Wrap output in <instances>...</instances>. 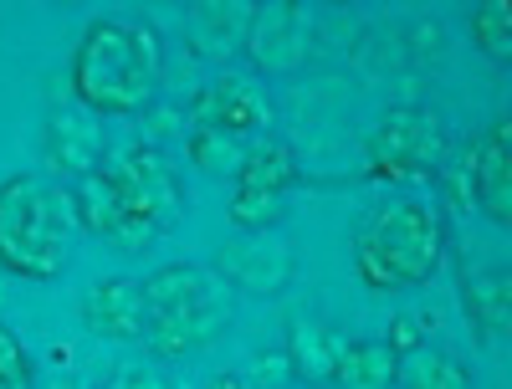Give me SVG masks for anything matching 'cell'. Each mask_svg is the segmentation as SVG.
Segmentation results:
<instances>
[{
    "mask_svg": "<svg viewBox=\"0 0 512 389\" xmlns=\"http://www.w3.org/2000/svg\"><path fill=\"white\" fill-rule=\"evenodd\" d=\"M180 205H185V185L175 175V164L149 144H134L123 154H108L82 180L77 221L108 251L139 256L159 236H169V226L180 221Z\"/></svg>",
    "mask_w": 512,
    "mask_h": 389,
    "instance_id": "6da1fadb",
    "label": "cell"
},
{
    "mask_svg": "<svg viewBox=\"0 0 512 389\" xmlns=\"http://www.w3.org/2000/svg\"><path fill=\"white\" fill-rule=\"evenodd\" d=\"M164 47L139 16H98L72 52V93L93 118H134L159 98Z\"/></svg>",
    "mask_w": 512,
    "mask_h": 389,
    "instance_id": "7a4b0ae2",
    "label": "cell"
},
{
    "mask_svg": "<svg viewBox=\"0 0 512 389\" xmlns=\"http://www.w3.org/2000/svg\"><path fill=\"white\" fill-rule=\"evenodd\" d=\"M446 215L415 195L374 205L354 231V267L374 292L425 287L446 267Z\"/></svg>",
    "mask_w": 512,
    "mask_h": 389,
    "instance_id": "3957f363",
    "label": "cell"
},
{
    "mask_svg": "<svg viewBox=\"0 0 512 389\" xmlns=\"http://www.w3.org/2000/svg\"><path fill=\"white\" fill-rule=\"evenodd\" d=\"M231 328V292L216 272L175 262L144 282V338L154 359H190Z\"/></svg>",
    "mask_w": 512,
    "mask_h": 389,
    "instance_id": "277c9868",
    "label": "cell"
},
{
    "mask_svg": "<svg viewBox=\"0 0 512 389\" xmlns=\"http://www.w3.org/2000/svg\"><path fill=\"white\" fill-rule=\"evenodd\" d=\"M72 215L36 175L0 180V272L21 282H52L67 267Z\"/></svg>",
    "mask_w": 512,
    "mask_h": 389,
    "instance_id": "5b68a950",
    "label": "cell"
},
{
    "mask_svg": "<svg viewBox=\"0 0 512 389\" xmlns=\"http://www.w3.org/2000/svg\"><path fill=\"white\" fill-rule=\"evenodd\" d=\"M451 159V134L431 108H390L364 134V169L384 185L431 180Z\"/></svg>",
    "mask_w": 512,
    "mask_h": 389,
    "instance_id": "8992f818",
    "label": "cell"
},
{
    "mask_svg": "<svg viewBox=\"0 0 512 389\" xmlns=\"http://www.w3.org/2000/svg\"><path fill=\"white\" fill-rule=\"evenodd\" d=\"M292 267L297 256L282 236L262 231V236H231L216 246V256H210V272H216L226 287H241L251 297H277L292 287Z\"/></svg>",
    "mask_w": 512,
    "mask_h": 389,
    "instance_id": "52a82bcc",
    "label": "cell"
},
{
    "mask_svg": "<svg viewBox=\"0 0 512 389\" xmlns=\"http://www.w3.org/2000/svg\"><path fill=\"white\" fill-rule=\"evenodd\" d=\"M241 57L262 77L297 72L308 62V11L292 6V0H267V6H256Z\"/></svg>",
    "mask_w": 512,
    "mask_h": 389,
    "instance_id": "ba28073f",
    "label": "cell"
},
{
    "mask_svg": "<svg viewBox=\"0 0 512 389\" xmlns=\"http://www.w3.org/2000/svg\"><path fill=\"white\" fill-rule=\"evenodd\" d=\"M267 118H272L267 93L256 88L251 77H241V72L210 77L205 88L195 93V128H210V134L246 139V134H256V128H267Z\"/></svg>",
    "mask_w": 512,
    "mask_h": 389,
    "instance_id": "9c48e42d",
    "label": "cell"
},
{
    "mask_svg": "<svg viewBox=\"0 0 512 389\" xmlns=\"http://www.w3.org/2000/svg\"><path fill=\"white\" fill-rule=\"evenodd\" d=\"M41 154L57 175L67 180H88L93 169L108 159V139L93 113L82 108H52L47 113V128H41Z\"/></svg>",
    "mask_w": 512,
    "mask_h": 389,
    "instance_id": "30bf717a",
    "label": "cell"
},
{
    "mask_svg": "<svg viewBox=\"0 0 512 389\" xmlns=\"http://www.w3.org/2000/svg\"><path fill=\"white\" fill-rule=\"evenodd\" d=\"M82 328L103 343H134L144 338V282L134 277H103L82 292Z\"/></svg>",
    "mask_w": 512,
    "mask_h": 389,
    "instance_id": "8fae6325",
    "label": "cell"
},
{
    "mask_svg": "<svg viewBox=\"0 0 512 389\" xmlns=\"http://www.w3.org/2000/svg\"><path fill=\"white\" fill-rule=\"evenodd\" d=\"M472 200L492 215V226H512V118L502 113L472 149Z\"/></svg>",
    "mask_w": 512,
    "mask_h": 389,
    "instance_id": "7c38bea8",
    "label": "cell"
},
{
    "mask_svg": "<svg viewBox=\"0 0 512 389\" xmlns=\"http://www.w3.org/2000/svg\"><path fill=\"white\" fill-rule=\"evenodd\" d=\"M461 313L477 343H502L512 328V277L507 267H482L461 277Z\"/></svg>",
    "mask_w": 512,
    "mask_h": 389,
    "instance_id": "4fadbf2b",
    "label": "cell"
},
{
    "mask_svg": "<svg viewBox=\"0 0 512 389\" xmlns=\"http://www.w3.org/2000/svg\"><path fill=\"white\" fill-rule=\"evenodd\" d=\"M251 16H256L251 0H205V6L190 11V47L200 57H210V62L241 57Z\"/></svg>",
    "mask_w": 512,
    "mask_h": 389,
    "instance_id": "5bb4252c",
    "label": "cell"
},
{
    "mask_svg": "<svg viewBox=\"0 0 512 389\" xmlns=\"http://www.w3.org/2000/svg\"><path fill=\"white\" fill-rule=\"evenodd\" d=\"M292 185H297V159L282 139L251 144L236 164V200H287Z\"/></svg>",
    "mask_w": 512,
    "mask_h": 389,
    "instance_id": "9a60e30c",
    "label": "cell"
},
{
    "mask_svg": "<svg viewBox=\"0 0 512 389\" xmlns=\"http://www.w3.org/2000/svg\"><path fill=\"white\" fill-rule=\"evenodd\" d=\"M333 384L338 389H395L400 384V354L384 338H354L338 349Z\"/></svg>",
    "mask_w": 512,
    "mask_h": 389,
    "instance_id": "2e32d148",
    "label": "cell"
},
{
    "mask_svg": "<svg viewBox=\"0 0 512 389\" xmlns=\"http://www.w3.org/2000/svg\"><path fill=\"white\" fill-rule=\"evenodd\" d=\"M400 389H472V369L436 343H420L400 359Z\"/></svg>",
    "mask_w": 512,
    "mask_h": 389,
    "instance_id": "e0dca14e",
    "label": "cell"
},
{
    "mask_svg": "<svg viewBox=\"0 0 512 389\" xmlns=\"http://www.w3.org/2000/svg\"><path fill=\"white\" fill-rule=\"evenodd\" d=\"M338 343L328 328L318 323H292L287 333V364L297 369V379H308V384H328L333 379V364H338Z\"/></svg>",
    "mask_w": 512,
    "mask_h": 389,
    "instance_id": "ac0fdd59",
    "label": "cell"
},
{
    "mask_svg": "<svg viewBox=\"0 0 512 389\" xmlns=\"http://www.w3.org/2000/svg\"><path fill=\"white\" fill-rule=\"evenodd\" d=\"M472 41H477V52L497 67L512 57V11H507V0H482V6H472Z\"/></svg>",
    "mask_w": 512,
    "mask_h": 389,
    "instance_id": "d6986e66",
    "label": "cell"
},
{
    "mask_svg": "<svg viewBox=\"0 0 512 389\" xmlns=\"http://www.w3.org/2000/svg\"><path fill=\"white\" fill-rule=\"evenodd\" d=\"M400 62L405 67H436L441 62V52H446V36H441V26L436 21H410L405 31H400Z\"/></svg>",
    "mask_w": 512,
    "mask_h": 389,
    "instance_id": "ffe728a7",
    "label": "cell"
},
{
    "mask_svg": "<svg viewBox=\"0 0 512 389\" xmlns=\"http://www.w3.org/2000/svg\"><path fill=\"white\" fill-rule=\"evenodd\" d=\"M190 159L205 169V175H226V169L241 164V154L231 149V139L226 134H210V128H195V134H190Z\"/></svg>",
    "mask_w": 512,
    "mask_h": 389,
    "instance_id": "44dd1931",
    "label": "cell"
},
{
    "mask_svg": "<svg viewBox=\"0 0 512 389\" xmlns=\"http://www.w3.org/2000/svg\"><path fill=\"white\" fill-rule=\"evenodd\" d=\"M31 384H36L31 354L21 349V338L11 328H0V389H31Z\"/></svg>",
    "mask_w": 512,
    "mask_h": 389,
    "instance_id": "7402d4cb",
    "label": "cell"
},
{
    "mask_svg": "<svg viewBox=\"0 0 512 389\" xmlns=\"http://www.w3.org/2000/svg\"><path fill=\"white\" fill-rule=\"evenodd\" d=\"M118 389H175V384H169L154 364H139V369H123L118 374Z\"/></svg>",
    "mask_w": 512,
    "mask_h": 389,
    "instance_id": "603a6c76",
    "label": "cell"
},
{
    "mask_svg": "<svg viewBox=\"0 0 512 389\" xmlns=\"http://www.w3.org/2000/svg\"><path fill=\"white\" fill-rule=\"evenodd\" d=\"M205 389H251V384H246V374H216Z\"/></svg>",
    "mask_w": 512,
    "mask_h": 389,
    "instance_id": "cb8c5ba5",
    "label": "cell"
}]
</instances>
